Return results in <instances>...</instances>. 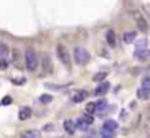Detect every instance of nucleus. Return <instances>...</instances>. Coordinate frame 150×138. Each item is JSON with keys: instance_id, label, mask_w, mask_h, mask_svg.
I'll return each mask as SVG.
<instances>
[{"instance_id": "f257e3e1", "label": "nucleus", "mask_w": 150, "mask_h": 138, "mask_svg": "<svg viewBox=\"0 0 150 138\" xmlns=\"http://www.w3.org/2000/svg\"><path fill=\"white\" fill-rule=\"evenodd\" d=\"M24 61H25V67L27 71L29 72H35L37 69V65H39V59H37V53L33 49H27L25 54H24Z\"/></svg>"}, {"instance_id": "f03ea898", "label": "nucleus", "mask_w": 150, "mask_h": 138, "mask_svg": "<svg viewBox=\"0 0 150 138\" xmlns=\"http://www.w3.org/2000/svg\"><path fill=\"white\" fill-rule=\"evenodd\" d=\"M73 57L77 65H86L91 61V53L82 47H76L73 49Z\"/></svg>"}, {"instance_id": "7ed1b4c3", "label": "nucleus", "mask_w": 150, "mask_h": 138, "mask_svg": "<svg viewBox=\"0 0 150 138\" xmlns=\"http://www.w3.org/2000/svg\"><path fill=\"white\" fill-rule=\"evenodd\" d=\"M57 57L60 59V61L62 62V64L65 65V67H71V54H69V51L67 49V47H64V45H57Z\"/></svg>"}, {"instance_id": "20e7f679", "label": "nucleus", "mask_w": 150, "mask_h": 138, "mask_svg": "<svg viewBox=\"0 0 150 138\" xmlns=\"http://www.w3.org/2000/svg\"><path fill=\"white\" fill-rule=\"evenodd\" d=\"M41 68L44 74H51L53 72V62L48 53H42L41 56Z\"/></svg>"}, {"instance_id": "39448f33", "label": "nucleus", "mask_w": 150, "mask_h": 138, "mask_svg": "<svg viewBox=\"0 0 150 138\" xmlns=\"http://www.w3.org/2000/svg\"><path fill=\"white\" fill-rule=\"evenodd\" d=\"M12 65L19 71H23V53L19 49H12Z\"/></svg>"}, {"instance_id": "423d86ee", "label": "nucleus", "mask_w": 150, "mask_h": 138, "mask_svg": "<svg viewBox=\"0 0 150 138\" xmlns=\"http://www.w3.org/2000/svg\"><path fill=\"white\" fill-rule=\"evenodd\" d=\"M134 19H136V23H137V27H138V29L141 32H147L149 31V24H147L146 19H145L144 16H142L141 13H138V12H134Z\"/></svg>"}, {"instance_id": "0eeeda50", "label": "nucleus", "mask_w": 150, "mask_h": 138, "mask_svg": "<svg viewBox=\"0 0 150 138\" xmlns=\"http://www.w3.org/2000/svg\"><path fill=\"white\" fill-rule=\"evenodd\" d=\"M86 97H88V93H86L85 90H82V89L76 90V92L72 94V102H74V104H80V102L85 101Z\"/></svg>"}, {"instance_id": "6e6552de", "label": "nucleus", "mask_w": 150, "mask_h": 138, "mask_svg": "<svg viewBox=\"0 0 150 138\" xmlns=\"http://www.w3.org/2000/svg\"><path fill=\"white\" fill-rule=\"evenodd\" d=\"M137 97L142 101H146V100L150 98V86H146V85H142L138 90H137Z\"/></svg>"}, {"instance_id": "1a4fd4ad", "label": "nucleus", "mask_w": 150, "mask_h": 138, "mask_svg": "<svg viewBox=\"0 0 150 138\" xmlns=\"http://www.w3.org/2000/svg\"><path fill=\"white\" fill-rule=\"evenodd\" d=\"M62 126H64L65 132L68 133L69 135H73L74 132H76V122H73L72 120H65L64 124H62Z\"/></svg>"}, {"instance_id": "9d476101", "label": "nucleus", "mask_w": 150, "mask_h": 138, "mask_svg": "<svg viewBox=\"0 0 150 138\" xmlns=\"http://www.w3.org/2000/svg\"><path fill=\"white\" fill-rule=\"evenodd\" d=\"M109 88H110V84H109V82H102L101 85H98V86L96 88L94 94H96V96H104V94L108 93Z\"/></svg>"}, {"instance_id": "9b49d317", "label": "nucleus", "mask_w": 150, "mask_h": 138, "mask_svg": "<svg viewBox=\"0 0 150 138\" xmlns=\"http://www.w3.org/2000/svg\"><path fill=\"white\" fill-rule=\"evenodd\" d=\"M31 116H32V109L29 106H23L21 109H20V112H19V120H21V121H25V120H28Z\"/></svg>"}, {"instance_id": "f8f14e48", "label": "nucleus", "mask_w": 150, "mask_h": 138, "mask_svg": "<svg viewBox=\"0 0 150 138\" xmlns=\"http://www.w3.org/2000/svg\"><path fill=\"white\" fill-rule=\"evenodd\" d=\"M105 39H106V42H108L110 47H116V33H114L113 29H109L105 35Z\"/></svg>"}, {"instance_id": "ddd939ff", "label": "nucleus", "mask_w": 150, "mask_h": 138, "mask_svg": "<svg viewBox=\"0 0 150 138\" xmlns=\"http://www.w3.org/2000/svg\"><path fill=\"white\" fill-rule=\"evenodd\" d=\"M137 37V32L136 31H129V32H125L124 33V41L126 44H132V42L136 40Z\"/></svg>"}, {"instance_id": "4468645a", "label": "nucleus", "mask_w": 150, "mask_h": 138, "mask_svg": "<svg viewBox=\"0 0 150 138\" xmlns=\"http://www.w3.org/2000/svg\"><path fill=\"white\" fill-rule=\"evenodd\" d=\"M118 127V124H117L114 120H108V121L104 122V130H109V132H114V130Z\"/></svg>"}, {"instance_id": "2eb2a0df", "label": "nucleus", "mask_w": 150, "mask_h": 138, "mask_svg": "<svg viewBox=\"0 0 150 138\" xmlns=\"http://www.w3.org/2000/svg\"><path fill=\"white\" fill-rule=\"evenodd\" d=\"M106 108H108V102L105 101V100H101V101L96 102V113H104L105 110H106Z\"/></svg>"}, {"instance_id": "dca6fc26", "label": "nucleus", "mask_w": 150, "mask_h": 138, "mask_svg": "<svg viewBox=\"0 0 150 138\" xmlns=\"http://www.w3.org/2000/svg\"><path fill=\"white\" fill-rule=\"evenodd\" d=\"M20 137H23V138H37V137H40V133L37 132V130H27V132L21 133Z\"/></svg>"}, {"instance_id": "f3484780", "label": "nucleus", "mask_w": 150, "mask_h": 138, "mask_svg": "<svg viewBox=\"0 0 150 138\" xmlns=\"http://www.w3.org/2000/svg\"><path fill=\"white\" fill-rule=\"evenodd\" d=\"M71 84H62V85H59V84H45V88L48 89H53V90H61V89H65L68 88Z\"/></svg>"}, {"instance_id": "a211bd4d", "label": "nucleus", "mask_w": 150, "mask_h": 138, "mask_svg": "<svg viewBox=\"0 0 150 138\" xmlns=\"http://www.w3.org/2000/svg\"><path fill=\"white\" fill-rule=\"evenodd\" d=\"M76 127H79V129L82 130V132H86V130H88V127H89V124H86V122H85L82 118H79L76 121Z\"/></svg>"}, {"instance_id": "6ab92c4d", "label": "nucleus", "mask_w": 150, "mask_h": 138, "mask_svg": "<svg viewBox=\"0 0 150 138\" xmlns=\"http://www.w3.org/2000/svg\"><path fill=\"white\" fill-rule=\"evenodd\" d=\"M9 49L6 44H0V59H8Z\"/></svg>"}, {"instance_id": "aec40b11", "label": "nucleus", "mask_w": 150, "mask_h": 138, "mask_svg": "<svg viewBox=\"0 0 150 138\" xmlns=\"http://www.w3.org/2000/svg\"><path fill=\"white\" fill-rule=\"evenodd\" d=\"M85 113H89V114H94L96 113V102H89L85 106Z\"/></svg>"}, {"instance_id": "412c9836", "label": "nucleus", "mask_w": 150, "mask_h": 138, "mask_svg": "<svg viewBox=\"0 0 150 138\" xmlns=\"http://www.w3.org/2000/svg\"><path fill=\"white\" fill-rule=\"evenodd\" d=\"M108 77V73H105V72H98V73H96L93 76V81H102V80H105Z\"/></svg>"}, {"instance_id": "4be33fe9", "label": "nucleus", "mask_w": 150, "mask_h": 138, "mask_svg": "<svg viewBox=\"0 0 150 138\" xmlns=\"http://www.w3.org/2000/svg\"><path fill=\"white\" fill-rule=\"evenodd\" d=\"M40 102H41V104H49V102L52 101V96L51 94H47V93H44V94H41V96H40Z\"/></svg>"}, {"instance_id": "5701e85b", "label": "nucleus", "mask_w": 150, "mask_h": 138, "mask_svg": "<svg viewBox=\"0 0 150 138\" xmlns=\"http://www.w3.org/2000/svg\"><path fill=\"white\" fill-rule=\"evenodd\" d=\"M146 45H147V40L146 39H142L139 42H137L136 51H142V49H146Z\"/></svg>"}, {"instance_id": "b1692460", "label": "nucleus", "mask_w": 150, "mask_h": 138, "mask_svg": "<svg viewBox=\"0 0 150 138\" xmlns=\"http://www.w3.org/2000/svg\"><path fill=\"white\" fill-rule=\"evenodd\" d=\"M81 118L84 120L86 124H89V125H92V124H93V121H94V118L92 117V114H89V113H85V114L81 117Z\"/></svg>"}, {"instance_id": "393cba45", "label": "nucleus", "mask_w": 150, "mask_h": 138, "mask_svg": "<svg viewBox=\"0 0 150 138\" xmlns=\"http://www.w3.org/2000/svg\"><path fill=\"white\" fill-rule=\"evenodd\" d=\"M8 68V59H0V69L6 71Z\"/></svg>"}, {"instance_id": "a878e982", "label": "nucleus", "mask_w": 150, "mask_h": 138, "mask_svg": "<svg viewBox=\"0 0 150 138\" xmlns=\"http://www.w3.org/2000/svg\"><path fill=\"white\" fill-rule=\"evenodd\" d=\"M12 102V98L9 96H6L3 100H1V105H9Z\"/></svg>"}, {"instance_id": "bb28decb", "label": "nucleus", "mask_w": 150, "mask_h": 138, "mask_svg": "<svg viewBox=\"0 0 150 138\" xmlns=\"http://www.w3.org/2000/svg\"><path fill=\"white\" fill-rule=\"evenodd\" d=\"M113 132H109V130H104V132L101 133V137H108V138H112L113 137Z\"/></svg>"}, {"instance_id": "cd10ccee", "label": "nucleus", "mask_w": 150, "mask_h": 138, "mask_svg": "<svg viewBox=\"0 0 150 138\" xmlns=\"http://www.w3.org/2000/svg\"><path fill=\"white\" fill-rule=\"evenodd\" d=\"M142 85H146V86H150V77H145L142 80Z\"/></svg>"}]
</instances>
